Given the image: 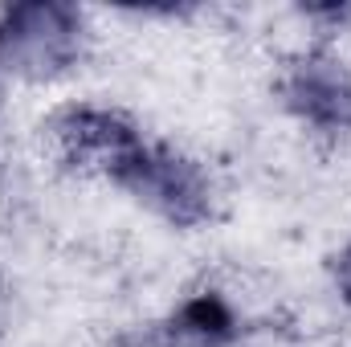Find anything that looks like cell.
I'll list each match as a JSON object with an SVG mask.
<instances>
[]
</instances>
